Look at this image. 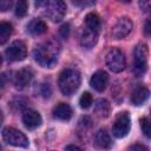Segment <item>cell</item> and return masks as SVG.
<instances>
[{"label":"cell","instance_id":"1","mask_svg":"<svg viewBox=\"0 0 151 151\" xmlns=\"http://www.w3.org/2000/svg\"><path fill=\"white\" fill-rule=\"evenodd\" d=\"M59 52V44L54 40H50L37 46L33 51V57L35 61L42 67H53L58 61Z\"/></svg>","mask_w":151,"mask_h":151},{"label":"cell","instance_id":"2","mask_svg":"<svg viewBox=\"0 0 151 151\" xmlns=\"http://www.w3.org/2000/svg\"><path fill=\"white\" fill-rule=\"evenodd\" d=\"M81 83V78H80V73L76 70L72 68H66L64 70L58 79V85L60 91L65 94V96H71L73 94L80 86Z\"/></svg>","mask_w":151,"mask_h":151},{"label":"cell","instance_id":"3","mask_svg":"<svg viewBox=\"0 0 151 151\" xmlns=\"http://www.w3.org/2000/svg\"><path fill=\"white\" fill-rule=\"evenodd\" d=\"M66 14V4L64 0H47L45 6V15L53 22H59Z\"/></svg>","mask_w":151,"mask_h":151},{"label":"cell","instance_id":"4","mask_svg":"<svg viewBox=\"0 0 151 151\" xmlns=\"http://www.w3.org/2000/svg\"><path fill=\"white\" fill-rule=\"evenodd\" d=\"M149 51L145 44H138L133 53V68L137 74H144L147 70Z\"/></svg>","mask_w":151,"mask_h":151},{"label":"cell","instance_id":"5","mask_svg":"<svg viewBox=\"0 0 151 151\" xmlns=\"http://www.w3.org/2000/svg\"><path fill=\"white\" fill-rule=\"evenodd\" d=\"M2 138L7 144L13 146H18V147L28 146V138L26 137V134L14 127H5L2 130Z\"/></svg>","mask_w":151,"mask_h":151},{"label":"cell","instance_id":"6","mask_svg":"<svg viewBox=\"0 0 151 151\" xmlns=\"http://www.w3.org/2000/svg\"><path fill=\"white\" fill-rule=\"evenodd\" d=\"M131 127V122H130V116L127 112H120L112 125V133L116 138H123L125 137Z\"/></svg>","mask_w":151,"mask_h":151},{"label":"cell","instance_id":"7","mask_svg":"<svg viewBox=\"0 0 151 151\" xmlns=\"http://www.w3.org/2000/svg\"><path fill=\"white\" fill-rule=\"evenodd\" d=\"M106 65L114 73L122 72L125 68V57L123 52L118 48H112L106 55Z\"/></svg>","mask_w":151,"mask_h":151},{"label":"cell","instance_id":"8","mask_svg":"<svg viewBox=\"0 0 151 151\" xmlns=\"http://www.w3.org/2000/svg\"><path fill=\"white\" fill-rule=\"evenodd\" d=\"M132 27H133V24L130 20V18L123 17V18L118 19V21L113 25L112 31H111L112 38L113 39H117V40L125 38L126 35L130 34V32L132 31Z\"/></svg>","mask_w":151,"mask_h":151},{"label":"cell","instance_id":"9","mask_svg":"<svg viewBox=\"0 0 151 151\" xmlns=\"http://www.w3.org/2000/svg\"><path fill=\"white\" fill-rule=\"evenodd\" d=\"M6 54V58L11 61H21L26 58L27 55V51H26V46L22 41L20 40H17V41H13L9 47L6 50L5 52Z\"/></svg>","mask_w":151,"mask_h":151},{"label":"cell","instance_id":"10","mask_svg":"<svg viewBox=\"0 0 151 151\" xmlns=\"http://www.w3.org/2000/svg\"><path fill=\"white\" fill-rule=\"evenodd\" d=\"M107 83H109V76L103 70H99V71L94 72L91 77V79H90L91 86L98 92H103L106 88Z\"/></svg>","mask_w":151,"mask_h":151},{"label":"cell","instance_id":"11","mask_svg":"<svg viewBox=\"0 0 151 151\" xmlns=\"http://www.w3.org/2000/svg\"><path fill=\"white\" fill-rule=\"evenodd\" d=\"M22 123L28 130H34L41 124V116L34 110H26L22 113Z\"/></svg>","mask_w":151,"mask_h":151},{"label":"cell","instance_id":"12","mask_svg":"<svg viewBox=\"0 0 151 151\" xmlns=\"http://www.w3.org/2000/svg\"><path fill=\"white\" fill-rule=\"evenodd\" d=\"M98 34H99V32H97L94 29H91V28L85 26L83 32H81V35H80V44H81V46H84L86 48L93 47L97 44V41H98Z\"/></svg>","mask_w":151,"mask_h":151},{"label":"cell","instance_id":"13","mask_svg":"<svg viewBox=\"0 0 151 151\" xmlns=\"http://www.w3.org/2000/svg\"><path fill=\"white\" fill-rule=\"evenodd\" d=\"M33 79V72L29 68H21L15 73L14 84L18 88H25Z\"/></svg>","mask_w":151,"mask_h":151},{"label":"cell","instance_id":"14","mask_svg":"<svg viewBox=\"0 0 151 151\" xmlns=\"http://www.w3.org/2000/svg\"><path fill=\"white\" fill-rule=\"evenodd\" d=\"M53 117L59 120H68L72 117V109L68 104L60 103L53 109Z\"/></svg>","mask_w":151,"mask_h":151},{"label":"cell","instance_id":"15","mask_svg":"<svg viewBox=\"0 0 151 151\" xmlns=\"http://www.w3.org/2000/svg\"><path fill=\"white\" fill-rule=\"evenodd\" d=\"M149 94H150V92H149V90H147L146 87H143V86L137 87V88L132 92V94H131V101H132V104L136 105V106L143 105V104L147 100Z\"/></svg>","mask_w":151,"mask_h":151},{"label":"cell","instance_id":"16","mask_svg":"<svg viewBox=\"0 0 151 151\" xmlns=\"http://www.w3.org/2000/svg\"><path fill=\"white\" fill-rule=\"evenodd\" d=\"M94 144L100 149H109V147H111L112 142H111L109 133L105 130L100 129L97 131V133L94 136Z\"/></svg>","mask_w":151,"mask_h":151},{"label":"cell","instance_id":"17","mask_svg":"<svg viewBox=\"0 0 151 151\" xmlns=\"http://www.w3.org/2000/svg\"><path fill=\"white\" fill-rule=\"evenodd\" d=\"M27 31L33 35H40L47 31V25L40 19H34L27 25Z\"/></svg>","mask_w":151,"mask_h":151},{"label":"cell","instance_id":"18","mask_svg":"<svg viewBox=\"0 0 151 151\" xmlns=\"http://www.w3.org/2000/svg\"><path fill=\"white\" fill-rule=\"evenodd\" d=\"M110 111H111V106H110V103L106 99H98L94 103V112L99 117H101V118L109 117Z\"/></svg>","mask_w":151,"mask_h":151},{"label":"cell","instance_id":"19","mask_svg":"<svg viewBox=\"0 0 151 151\" xmlns=\"http://www.w3.org/2000/svg\"><path fill=\"white\" fill-rule=\"evenodd\" d=\"M13 27L9 22H1L0 24V45L6 44L12 35Z\"/></svg>","mask_w":151,"mask_h":151},{"label":"cell","instance_id":"20","mask_svg":"<svg viewBox=\"0 0 151 151\" xmlns=\"http://www.w3.org/2000/svg\"><path fill=\"white\" fill-rule=\"evenodd\" d=\"M85 26L94 29L97 32L100 31V19L96 13H88L85 18Z\"/></svg>","mask_w":151,"mask_h":151},{"label":"cell","instance_id":"21","mask_svg":"<svg viewBox=\"0 0 151 151\" xmlns=\"http://www.w3.org/2000/svg\"><path fill=\"white\" fill-rule=\"evenodd\" d=\"M28 9V4L27 0H18L17 1V6H15V15L19 18H22L26 15Z\"/></svg>","mask_w":151,"mask_h":151},{"label":"cell","instance_id":"22","mask_svg":"<svg viewBox=\"0 0 151 151\" xmlns=\"http://www.w3.org/2000/svg\"><path fill=\"white\" fill-rule=\"evenodd\" d=\"M92 100H93V99H92L91 93L84 92V93L81 94L80 99H79V105H80L81 109H88V107L91 106V104H92Z\"/></svg>","mask_w":151,"mask_h":151},{"label":"cell","instance_id":"23","mask_svg":"<svg viewBox=\"0 0 151 151\" xmlns=\"http://www.w3.org/2000/svg\"><path fill=\"white\" fill-rule=\"evenodd\" d=\"M140 129H142V132L145 134V137L150 138L151 130H150V120L147 117H144L140 119Z\"/></svg>","mask_w":151,"mask_h":151},{"label":"cell","instance_id":"24","mask_svg":"<svg viewBox=\"0 0 151 151\" xmlns=\"http://www.w3.org/2000/svg\"><path fill=\"white\" fill-rule=\"evenodd\" d=\"M72 2L79 8H86L93 6L96 4V0H72Z\"/></svg>","mask_w":151,"mask_h":151},{"label":"cell","instance_id":"25","mask_svg":"<svg viewBox=\"0 0 151 151\" xmlns=\"http://www.w3.org/2000/svg\"><path fill=\"white\" fill-rule=\"evenodd\" d=\"M13 5V0H0V11L6 12L8 11Z\"/></svg>","mask_w":151,"mask_h":151},{"label":"cell","instance_id":"26","mask_svg":"<svg viewBox=\"0 0 151 151\" xmlns=\"http://www.w3.org/2000/svg\"><path fill=\"white\" fill-rule=\"evenodd\" d=\"M60 35L65 39L68 38V35H70V24H64L60 27Z\"/></svg>","mask_w":151,"mask_h":151},{"label":"cell","instance_id":"27","mask_svg":"<svg viewBox=\"0 0 151 151\" xmlns=\"http://www.w3.org/2000/svg\"><path fill=\"white\" fill-rule=\"evenodd\" d=\"M139 6L143 12H147L150 8V0H139Z\"/></svg>","mask_w":151,"mask_h":151},{"label":"cell","instance_id":"28","mask_svg":"<svg viewBox=\"0 0 151 151\" xmlns=\"http://www.w3.org/2000/svg\"><path fill=\"white\" fill-rule=\"evenodd\" d=\"M8 80H9V77L7 76V73H1L0 74V87H5Z\"/></svg>","mask_w":151,"mask_h":151},{"label":"cell","instance_id":"29","mask_svg":"<svg viewBox=\"0 0 151 151\" xmlns=\"http://www.w3.org/2000/svg\"><path fill=\"white\" fill-rule=\"evenodd\" d=\"M145 34L147 37L150 35V20H146V22H145Z\"/></svg>","mask_w":151,"mask_h":151},{"label":"cell","instance_id":"30","mask_svg":"<svg viewBox=\"0 0 151 151\" xmlns=\"http://www.w3.org/2000/svg\"><path fill=\"white\" fill-rule=\"evenodd\" d=\"M130 149H132V150H136V149H138V150H147V147H145V146H143V145H138V144H136V145H132Z\"/></svg>","mask_w":151,"mask_h":151},{"label":"cell","instance_id":"31","mask_svg":"<svg viewBox=\"0 0 151 151\" xmlns=\"http://www.w3.org/2000/svg\"><path fill=\"white\" fill-rule=\"evenodd\" d=\"M65 149H66V150H80V147L77 146V145H68V146H66Z\"/></svg>","mask_w":151,"mask_h":151},{"label":"cell","instance_id":"32","mask_svg":"<svg viewBox=\"0 0 151 151\" xmlns=\"http://www.w3.org/2000/svg\"><path fill=\"white\" fill-rule=\"evenodd\" d=\"M45 0H35V6H41Z\"/></svg>","mask_w":151,"mask_h":151},{"label":"cell","instance_id":"33","mask_svg":"<svg viewBox=\"0 0 151 151\" xmlns=\"http://www.w3.org/2000/svg\"><path fill=\"white\" fill-rule=\"evenodd\" d=\"M2 120H4V117H2V112H1V110H0V125L2 124Z\"/></svg>","mask_w":151,"mask_h":151},{"label":"cell","instance_id":"34","mask_svg":"<svg viewBox=\"0 0 151 151\" xmlns=\"http://www.w3.org/2000/svg\"><path fill=\"white\" fill-rule=\"evenodd\" d=\"M1 63H2V58H1V54H0V65H1Z\"/></svg>","mask_w":151,"mask_h":151},{"label":"cell","instance_id":"35","mask_svg":"<svg viewBox=\"0 0 151 151\" xmlns=\"http://www.w3.org/2000/svg\"><path fill=\"white\" fill-rule=\"evenodd\" d=\"M122 1H124V2H130L131 0H122Z\"/></svg>","mask_w":151,"mask_h":151},{"label":"cell","instance_id":"36","mask_svg":"<svg viewBox=\"0 0 151 151\" xmlns=\"http://www.w3.org/2000/svg\"><path fill=\"white\" fill-rule=\"evenodd\" d=\"M0 150H1V145H0Z\"/></svg>","mask_w":151,"mask_h":151}]
</instances>
